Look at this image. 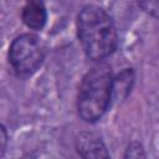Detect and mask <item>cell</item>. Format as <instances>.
Returning a JSON list of instances; mask_svg holds the SVG:
<instances>
[{
    "instance_id": "6da1fadb",
    "label": "cell",
    "mask_w": 159,
    "mask_h": 159,
    "mask_svg": "<svg viewBox=\"0 0 159 159\" xmlns=\"http://www.w3.org/2000/svg\"><path fill=\"white\" fill-rule=\"evenodd\" d=\"M77 37L86 56L103 61L118 46V34L112 17L97 5H86L77 15Z\"/></svg>"
},
{
    "instance_id": "7a4b0ae2",
    "label": "cell",
    "mask_w": 159,
    "mask_h": 159,
    "mask_svg": "<svg viewBox=\"0 0 159 159\" xmlns=\"http://www.w3.org/2000/svg\"><path fill=\"white\" fill-rule=\"evenodd\" d=\"M112 68L99 62L82 78L77 94L78 116L87 123L99 120L112 103Z\"/></svg>"
},
{
    "instance_id": "3957f363",
    "label": "cell",
    "mask_w": 159,
    "mask_h": 159,
    "mask_svg": "<svg viewBox=\"0 0 159 159\" xmlns=\"http://www.w3.org/2000/svg\"><path fill=\"white\" fill-rule=\"evenodd\" d=\"M45 55L46 48L42 40L35 34L26 32L12 40L7 58L12 70L19 76H27L42 65Z\"/></svg>"
},
{
    "instance_id": "277c9868",
    "label": "cell",
    "mask_w": 159,
    "mask_h": 159,
    "mask_svg": "<svg viewBox=\"0 0 159 159\" xmlns=\"http://www.w3.org/2000/svg\"><path fill=\"white\" fill-rule=\"evenodd\" d=\"M75 147L77 153L86 159L109 158L106 144L102 138L93 132H82L76 137Z\"/></svg>"
},
{
    "instance_id": "5b68a950",
    "label": "cell",
    "mask_w": 159,
    "mask_h": 159,
    "mask_svg": "<svg viewBox=\"0 0 159 159\" xmlns=\"http://www.w3.org/2000/svg\"><path fill=\"white\" fill-rule=\"evenodd\" d=\"M22 22L32 30H41L47 21V11L42 0H26L21 10Z\"/></svg>"
},
{
    "instance_id": "8992f818",
    "label": "cell",
    "mask_w": 159,
    "mask_h": 159,
    "mask_svg": "<svg viewBox=\"0 0 159 159\" xmlns=\"http://www.w3.org/2000/svg\"><path fill=\"white\" fill-rule=\"evenodd\" d=\"M133 68H123L112 78V101H123L128 97L134 84Z\"/></svg>"
},
{
    "instance_id": "52a82bcc",
    "label": "cell",
    "mask_w": 159,
    "mask_h": 159,
    "mask_svg": "<svg viewBox=\"0 0 159 159\" xmlns=\"http://www.w3.org/2000/svg\"><path fill=\"white\" fill-rule=\"evenodd\" d=\"M124 158H145V153H144V149H143L142 144L138 143V142L130 143L127 148Z\"/></svg>"
},
{
    "instance_id": "ba28073f",
    "label": "cell",
    "mask_w": 159,
    "mask_h": 159,
    "mask_svg": "<svg viewBox=\"0 0 159 159\" xmlns=\"http://www.w3.org/2000/svg\"><path fill=\"white\" fill-rule=\"evenodd\" d=\"M7 140H9L7 130L2 124H0V158L4 157V154H5V150L7 147Z\"/></svg>"
}]
</instances>
